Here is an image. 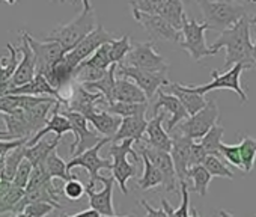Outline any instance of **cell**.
Instances as JSON below:
<instances>
[{"label": "cell", "instance_id": "cell-1", "mask_svg": "<svg viewBox=\"0 0 256 217\" xmlns=\"http://www.w3.org/2000/svg\"><path fill=\"white\" fill-rule=\"evenodd\" d=\"M256 23V17H244L230 29L220 34L217 41H214L210 48L217 54L222 48L226 50L224 68L234 65H242L244 70L253 68V42L250 38V28Z\"/></svg>", "mask_w": 256, "mask_h": 217}, {"label": "cell", "instance_id": "cell-2", "mask_svg": "<svg viewBox=\"0 0 256 217\" xmlns=\"http://www.w3.org/2000/svg\"><path fill=\"white\" fill-rule=\"evenodd\" d=\"M95 28H96V20H95L94 6L90 2L84 0V2H82V11L76 18H72L66 24H60L56 29H53L47 36H44L42 41L59 44L66 54L82 40H84Z\"/></svg>", "mask_w": 256, "mask_h": 217}, {"label": "cell", "instance_id": "cell-3", "mask_svg": "<svg viewBox=\"0 0 256 217\" xmlns=\"http://www.w3.org/2000/svg\"><path fill=\"white\" fill-rule=\"evenodd\" d=\"M198 6L202 11L204 23L210 30H218L220 34L230 29L241 18L247 17V5L241 2H206L200 0Z\"/></svg>", "mask_w": 256, "mask_h": 217}, {"label": "cell", "instance_id": "cell-4", "mask_svg": "<svg viewBox=\"0 0 256 217\" xmlns=\"http://www.w3.org/2000/svg\"><path fill=\"white\" fill-rule=\"evenodd\" d=\"M134 140L126 139L118 144H112L108 150V158L112 157V178L118 182L124 194H128L126 182L130 178L138 175V163H140V156L133 148Z\"/></svg>", "mask_w": 256, "mask_h": 217}, {"label": "cell", "instance_id": "cell-5", "mask_svg": "<svg viewBox=\"0 0 256 217\" xmlns=\"http://www.w3.org/2000/svg\"><path fill=\"white\" fill-rule=\"evenodd\" d=\"M210 30V28L202 22H198L194 18H188L187 16L182 20V29H181V41L178 42L182 50H186L194 62H199L200 59L206 56H214L210 46H206L205 41V32Z\"/></svg>", "mask_w": 256, "mask_h": 217}, {"label": "cell", "instance_id": "cell-6", "mask_svg": "<svg viewBox=\"0 0 256 217\" xmlns=\"http://www.w3.org/2000/svg\"><path fill=\"white\" fill-rule=\"evenodd\" d=\"M217 120H218V106L214 100H208L200 112H198L193 116H188L186 121L178 124L175 130L178 134L193 142H198L217 124Z\"/></svg>", "mask_w": 256, "mask_h": 217}, {"label": "cell", "instance_id": "cell-7", "mask_svg": "<svg viewBox=\"0 0 256 217\" xmlns=\"http://www.w3.org/2000/svg\"><path fill=\"white\" fill-rule=\"evenodd\" d=\"M128 66H133L148 72L166 74L169 71V64L166 59L154 50L152 41L145 42H132V50L125 58Z\"/></svg>", "mask_w": 256, "mask_h": 217}, {"label": "cell", "instance_id": "cell-8", "mask_svg": "<svg viewBox=\"0 0 256 217\" xmlns=\"http://www.w3.org/2000/svg\"><path fill=\"white\" fill-rule=\"evenodd\" d=\"M128 5L145 14L160 16L178 32H181L182 20L187 16L184 12V5L180 0H138V2H130Z\"/></svg>", "mask_w": 256, "mask_h": 217}, {"label": "cell", "instance_id": "cell-9", "mask_svg": "<svg viewBox=\"0 0 256 217\" xmlns=\"http://www.w3.org/2000/svg\"><path fill=\"white\" fill-rule=\"evenodd\" d=\"M108 142H110L108 139L102 138L95 146H92L90 150H86L84 152H82L77 157L70 158V162L66 163V169H68L70 174L76 168H83V169L88 170V174H89V184L86 187H89V188H94L96 181L100 180V170H102V169L110 170L112 169V160L100 156V151Z\"/></svg>", "mask_w": 256, "mask_h": 217}, {"label": "cell", "instance_id": "cell-10", "mask_svg": "<svg viewBox=\"0 0 256 217\" xmlns=\"http://www.w3.org/2000/svg\"><path fill=\"white\" fill-rule=\"evenodd\" d=\"M64 106L65 112L80 114L88 118L96 110H104L107 101L100 92H89L82 84L74 82L71 86V94L64 100Z\"/></svg>", "mask_w": 256, "mask_h": 217}, {"label": "cell", "instance_id": "cell-11", "mask_svg": "<svg viewBox=\"0 0 256 217\" xmlns=\"http://www.w3.org/2000/svg\"><path fill=\"white\" fill-rule=\"evenodd\" d=\"M244 71V66L242 65H234L230 66L226 72L220 74L217 70H212L211 71V76H212V82L210 83H205V84H200V86H193V84H188L190 89L199 95H205L211 90H218V89H229V90H234L238 96H240V101L241 102H246L247 101V95H246V90L242 89L241 86V74Z\"/></svg>", "mask_w": 256, "mask_h": 217}, {"label": "cell", "instance_id": "cell-12", "mask_svg": "<svg viewBox=\"0 0 256 217\" xmlns=\"http://www.w3.org/2000/svg\"><path fill=\"white\" fill-rule=\"evenodd\" d=\"M113 40H114V35L107 32L101 24H98L84 40H82L71 52L65 54V60L72 68H77L82 62L89 59L101 46L110 44Z\"/></svg>", "mask_w": 256, "mask_h": 217}, {"label": "cell", "instance_id": "cell-13", "mask_svg": "<svg viewBox=\"0 0 256 217\" xmlns=\"http://www.w3.org/2000/svg\"><path fill=\"white\" fill-rule=\"evenodd\" d=\"M116 77L132 80L146 95L148 100L154 98L157 90L169 83V80L166 78V74L142 71V70H138L133 66H128L125 64L116 65Z\"/></svg>", "mask_w": 256, "mask_h": 217}, {"label": "cell", "instance_id": "cell-14", "mask_svg": "<svg viewBox=\"0 0 256 217\" xmlns=\"http://www.w3.org/2000/svg\"><path fill=\"white\" fill-rule=\"evenodd\" d=\"M64 116H66V120L71 124V132L76 136V140L71 144L70 146V156L77 157L82 152H84L86 150H90L92 146H95L101 139L96 133L90 132L88 128V120L80 115V114H74V112H60Z\"/></svg>", "mask_w": 256, "mask_h": 217}, {"label": "cell", "instance_id": "cell-15", "mask_svg": "<svg viewBox=\"0 0 256 217\" xmlns=\"http://www.w3.org/2000/svg\"><path fill=\"white\" fill-rule=\"evenodd\" d=\"M138 154L146 156V158L152 163V166L162 174V176H163V184L162 186H163L164 192H176L178 178H176L174 163H172V158H170L169 152L151 148L144 142H138Z\"/></svg>", "mask_w": 256, "mask_h": 217}, {"label": "cell", "instance_id": "cell-16", "mask_svg": "<svg viewBox=\"0 0 256 217\" xmlns=\"http://www.w3.org/2000/svg\"><path fill=\"white\" fill-rule=\"evenodd\" d=\"M132 12H133V18L148 32V35L151 36V41H170V42L181 41V32L175 30L160 16L145 14L133 8H132Z\"/></svg>", "mask_w": 256, "mask_h": 217}, {"label": "cell", "instance_id": "cell-17", "mask_svg": "<svg viewBox=\"0 0 256 217\" xmlns=\"http://www.w3.org/2000/svg\"><path fill=\"white\" fill-rule=\"evenodd\" d=\"M26 38H28V42H29L32 52H34V56H35L36 74L44 76L53 65H56L65 56V52L56 42L35 40L28 32H26Z\"/></svg>", "mask_w": 256, "mask_h": 217}, {"label": "cell", "instance_id": "cell-18", "mask_svg": "<svg viewBox=\"0 0 256 217\" xmlns=\"http://www.w3.org/2000/svg\"><path fill=\"white\" fill-rule=\"evenodd\" d=\"M22 52V59L18 62V66L12 76V78L6 83L8 90L14 89V88H20L29 82L34 80V77L36 76V65H35V56L34 52L28 42L26 38V32H22V46L18 48ZM8 94V92H6Z\"/></svg>", "mask_w": 256, "mask_h": 217}, {"label": "cell", "instance_id": "cell-19", "mask_svg": "<svg viewBox=\"0 0 256 217\" xmlns=\"http://www.w3.org/2000/svg\"><path fill=\"white\" fill-rule=\"evenodd\" d=\"M160 108H164V112L170 114V118L166 124L168 133H172L178 124H181L182 121H186L188 118V114L186 112L182 104L178 101V98L170 94H166L163 89L157 90V100L152 104V116H156L158 114Z\"/></svg>", "mask_w": 256, "mask_h": 217}, {"label": "cell", "instance_id": "cell-20", "mask_svg": "<svg viewBox=\"0 0 256 217\" xmlns=\"http://www.w3.org/2000/svg\"><path fill=\"white\" fill-rule=\"evenodd\" d=\"M100 182L104 184V187L100 192H95L94 188L84 187V193L89 198V205L92 210H95L100 216H114V206H113V188H114V180L110 176L100 175Z\"/></svg>", "mask_w": 256, "mask_h": 217}, {"label": "cell", "instance_id": "cell-21", "mask_svg": "<svg viewBox=\"0 0 256 217\" xmlns=\"http://www.w3.org/2000/svg\"><path fill=\"white\" fill-rule=\"evenodd\" d=\"M172 148H170V158L174 163V169L178 178V182L186 181L187 182V172H188V158H190V150L193 145V140L174 133L172 136Z\"/></svg>", "mask_w": 256, "mask_h": 217}, {"label": "cell", "instance_id": "cell-22", "mask_svg": "<svg viewBox=\"0 0 256 217\" xmlns=\"http://www.w3.org/2000/svg\"><path fill=\"white\" fill-rule=\"evenodd\" d=\"M166 118V112H158L156 116H152L148 121L146 126V132H145V138H144V144H146L151 148L164 151V152H170L172 148V138L170 134L163 128V121Z\"/></svg>", "mask_w": 256, "mask_h": 217}, {"label": "cell", "instance_id": "cell-23", "mask_svg": "<svg viewBox=\"0 0 256 217\" xmlns=\"http://www.w3.org/2000/svg\"><path fill=\"white\" fill-rule=\"evenodd\" d=\"M162 89H163L166 94H170V95H174V96L178 98V101L182 104V107L186 108V112L188 114V116H193V115H196L198 112H200L202 108L205 107V104H206V100H205L202 95L193 92V90L190 89L188 84L170 83V82H169V83H168L166 86H163Z\"/></svg>", "mask_w": 256, "mask_h": 217}, {"label": "cell", "instance_id": "cell-24", "mask_svg": "<svg viewBox=\"0 0 256 217\" xmlns=\"http://www.w3.org/2000/svg\"><path fill=\"white\" fill-rule=\"evenodd\" d=\"M146 115H136V116H128V118H122V122L114 134V138L112 139V144H118L126 139L134 140V144L142 142L145 138V132H146Z\"/></svg>", "mask_w": 256, "mask_h": 217}, {"label": "cell", "instance_id": "cell-25", "mask_svg": "<svg viewBox=\"0 0 256 217\" xmlns=\"http://www.w3.org/2000/svg\"><path fill=\"white\" fill-rule=\"evenodd\" d=\"M6 95H26V96H42V95H46V96L54 98L60 106L64 104V98L60 96V94L58 90H54L48 84L46 77L41 76V74H36L34 77V80L29 82V83H26V84H23L20 88H14V89L8 90Z\"/></svg>", "mask_w": 256, "mask_h": 217}, {"label": "cell", "instance_id": "cell-26", "mask_svg": "<svg viewBox=\"0 0 256 217\" xmlns=\"http://www.w3.org/2000/svg\"><path fill=\"white\" fill-rule=\"evenodd\" d=\"M60 107H62L60 104H56V106H54V108H53V115L47 120L46 127H44L41 132H38L34 138H30L24 146H32V145H35L38 140H41L42 138H46L50 132H52V133H56V138H58V139H62L64 134H66V133L71 132V124H70V121L66 120V116H64V115L59 112V108H60Z\"/></svg>", "mask_w": 256, "mask_h": 217}, {"label": "cell", "instance_id": "cell-27", "mask_svg": "<svg viewBox=\"0 0 256 217\" xmlns=\"http://www.w3.org/2000/svg\"><path fill=\"white\" fill-rule=\"evenodd\" d=\"M113 100L118 102H130V104H148L146 95L128 78L116 77Z\"/></svg>", "mask_w": 256, "mask_h": 217}, {"label": "cell", "instance_id": "cell-28", "mask_svg": "<svg viewBox=\"0 0 256 217\" xmlns=\"http://www.w3.org/2000/svg\"><path fill=\"white\" fill-rule=\"evenodd\" d=\"M59 142H60V139H58L56 136L53 139H48L46 136L41 140H38L35 145L24 146V158L28 162H30V164L34 168H41V166H44L46 158L48 157V154L53 150H58Z\"/></svg>", "mask_w": 256, "mask_h": 217}, {"label": "cell", "instance_id": "cell-29", "mask_svg": "<svg viewBox=\"0 0 256 217\" xmlns=\"http://www.w3.org/2000/svg\"><path fill=\"white\" fill-rule=\"evenodd\" d=\"M74 70H76V68H72V66L65 60V56H64L56 65H53V66L44 74V77H46V80L48 82V84H50L54 90H58V92L60 94V90H62L64 86H66V84H70V83L74 82Z\"/></svg>", "mask_w": 256, "mask_h": 217}, {"label": "cell", "instance_id": "cell-30", "mask_svg": "<svg viewBox=\"0 0 256 217\" xmlns=\"http://www.w3.org/2000/svg\"><path fill=\"white\" fill-rule=\"evenodd\" d=\"M86 120L100 132V134L104 136V139H108L110 142L114 138V134L122 122V118L110 115L106 110H96V112L90 114Z\"/></svg>", "mask_w": 256, "mask_h": 217}, {"label": "cell", "instance_id": "cell-31", "mask_svg": "<svg viewBox=\"0 0 256 217\" xmlns=\"http://www.w3.org/2000/svg\"><path fill=\"white\" fill-rule=\"evenodd\" d=\"M114 83H116V65H112L106 71V74L101 80L94 82V83H86L82 86L89 92H100L104 96V100L107 101V104H112V102H114V100H113Z\"/></svg>", "mask_w": 256, "mask_h": 217}, {"label": "cell", "instance_id": "cell-32", "mask_svg": "<svg viewBox=\"0 0 256 217\" xmlns=\"http://www.w3.org/2000/svg\"><path fill=\"white\" fill-rule=\"evenodd\" d=\"M24 190L16 187L12 182L2 181L0 184V214L14 212L18 202L23 199Z\"/></svg>", "mask_w": 256, "mask_h": 217}, {"label": "cell", "instance_id": "cell-33", "mask_svg": "<svg viewBox=\"0 0 256 217\" xmlns=\"http://www.w3.org/2000/svg\"><path fill=\"white\" fill-rule=\"evenodd\" d=\"M44 169L47 172V175L54 180V178H59V180H64V181H70L74 175L68 172L66 169V163L62 160V157H59L58 154V150H53L48 157L46 158V163H44Z\"/></svg>", "mask_w": 256, "mask_h": 217}, {"label": "cell", "instance_id": "cell-34", "mask_svg": "<svg viewBox=\"0 0 256 217\" xmlns=\"http://www.w3.org/2000/svg\"><path fill=\"white\" fill-rule=\"evenodd\" d=\"M104 110L110 115L119 116V118H128L136 115H146L148 104H130V102H112L104 107Z\"/></svg>", "mask_w": 256, "mask_h": 217}, {"label": "cell", "instance_id": "cell-35", "mask_svg": "<svg viewBox=\"0 0 256 217\" xmlns=\"http://www.w3.org/2000/svg\"><path fill=\"white\" fill-rule=\"evenodd\" d=\"M223 133H224V128L220 126V124H216L200 140H198V144L204 148V151L206 152V156H216L218 158L220 157V145L223 144Z\"/></svg>", "mask_w": 256, "mask_h": 217}, {"label": "cell", "instance_id": "cell-36", "mask_svg": "<svg viewBox=\"0 0 256 217\" xmlns=\"http://www.w3.org/2000/svg\"><path fill=\"white\" fill-rule=\"evenodd\" d=\"M139 156H140V160L144 163V175L139 178L138 186L142 190H150V188H154V187L162 186L163 184L162 174L152 166V163L146 158V156H144V154H139Z\"/></svg>", "mask_w": 256, "mask_h": 217}, {"label": "cell", "instance_id": "cell-37", "mask_svg": "<svg viewBox=\"0 0 256 217\" xmlns=\"http://www.w3.org/2000/svg\"><path fill=\"white\" fill-rule=\"evenodd\" d=\"M240 154H241V170L252 172L254 162H256V139L252 136H242L241 142L238 144Z\"/></svg>", "mask_w": 256, "mask_h": 217}, {"label": "cell", "instance_id": "cell-38", "mask_svg": "<svg viewBox=\"0 0 256 217\" xmlns=\"http://www.w3.org/2000/svg\"><path fill=\"white\" fill-rule=\"evenodd\" d=\"M181 186V204L180 206L175 210L170 206V204L163 198L162 199V208L163 211L169 216V217H190V193H188V184L186 181L180 182Z\"/></svg>", "mask_w": 256, "mask_h": 217}, {"label": "cell", "instance_id": "cell-39", "mask_svg": "<svg viewBox=\"0 0 256 217\" xmlns=\"http://www.w3.org/2000/svg\"><path fill=\"white\" fill-rule=\"evenodd\" d=\"M187 180H192V182H193L192 188L199 196H206L208 186L211 182V175L208 174V170L202 164L190 168L188 172H187Z\"/></svg>", "mask_w": 256, "mask_h": 217}, {"label": "cell", "instance_id": "cell-40", "mask_svg": "<svg viewBox=\"0 0 256 217\" xmlns=\"http://www.w3.org/2000/svg\"><path fill=\"white\" fill-rule=\"evenodd\" d=\"M8 52H10V56L8 58H0V84H6L17 66H18V59H17V47H14L12 44H8Z\"/></svg>", "mask_w": 256, "mask_h": 217}, {"label": "cell", "instance_id": "cell-41", "mask_svg": "<svg viewBox=\"0 0 256 217\" xmlns=\"http://www.w3.org/2000/svg\"><path fill=\"white\" fill-rule=\"evenodd\" d=\"M132 50V41L128 35H124L120 38H114L108 44V56L113 65H120L122 60L126 58L128 52Z\"/></svg>", "mask_w": 256, "mask_h": 217}, {"label": "cell", "instance_id": "cell-42", "mask_svg": "<svg viewBox=\"0 0 256 217\" xmlns=\"http://www.w3.org/2000/svg\"><path fill=\"white\" fill-rule=\"evenodd\" d=\"M23 160H24V146H18V148L12 150L11 152H8V156L5 158V170L2 175V181L12 182L16 172Z\"/></svg>", "mask_w": 256, "mask_h": 217}, {"label": "cell", "instance_id": "cell-43", "mask_svg": "<svg viewBox=\"0 0 256 217\" xmlns=\"http://www.w3.org/2000/svg\"><path fill=\"white\" fill-rule=\"evenodd\" d=\"M107 71V70H106ZM106 71L94 68L88 65L86 62H82L76 70H74V82L78 84H86V83H94L98 82L104 77Z\"/></svg>", "mask_w": 256, "mask_h": 217}, {"label": "cell", "instance_id": "cell-44", "mask_svg": "<svg viewBox=\"0 0 256 217\" xmlns=\"http://www.w3.org/2000/svg\"><path fill=\"white\" fill-rule=\"evenodd\" d=\"M202 166L208 170V174L211 175V178L218 176V178L234 180L232 169L228 164H224V162L222 158H218L216 156H206V158H205V162H204Z\"/></svg>", "mask_w": 256, "mask_h": 217}, {"label": "cell", "instance_id": "cell-45", "mask_svg": "<svg viewBox=\"0 0 256 217\" xmlns=\"http://www.w3.org/2000/svg\"><path fill=\"white\" fill-rule=\"evenodd\" d=\"M88 65H90V66H94V68H98V70H102V71H106V70H108L113 64H112V60H110V56H108V44H104V46H101L89 59H86L84 60Z\"/></svg>", "mask_w": 256, "mask_h": 217}, {"label": "cell", "instance_id": "cell-46", "mask_svg": "<svg viewBox=\"0 0 256 217\" xmlns=\"http://www.w3.org/2000/svg\"><path fill=\"white\" fill-rule=\"evenodd\" d=\"M218 152H220L222 160L224 158V160H226L228 163H230L234 168H238V169L242 168V164H241V154H240L238 144H236V145H226V144H222Z\"/></svg>", "mask_w": 256, "mask_h": 217}, {"label": "cell", "instance_id": "cell-47", "mask_svg": "<svg viewBox=\"0 0 256 217\" xmlns=\"http://www.w3.org/2000/svg\"><path fill=\"white\" fill-rule=\"evenodd\" d=\"M64 196L70 200H78L84 196V186L76 175L64 184Z\"/></svg>", "mask_w": 256, "mask_h": 217}, {"label": "cell", "instance_id": "cell-48", "mask_svg": "<svg viewBox=\"0 0 256 217\" xmlns=\"http://www.w3.org/2000/svg\"><path fill=\"white\" fill-rule=\"evenodd\" d=\"M34 170V166L30 164V162H28L26 158L20 163L17 172H16V176L12 180V184L18 188H26L28 182H29V178H30V174Z\"/></svg>", "mask_w": 256, "mask_h": 217}, {"label": "cell", "instance_id": "cell-49", "mask_svg": "<svg viewBox=\"0 0 256 217\" xmlns=\"http://www.w3.org/2000/svg\"><path fill=\"white\" fill-rule=\"evenodd\" d=\"M53 211H54V206L46 202H32V204H28L23 210V212L28 214L29 217H46Z\"/></svg>", "mask_w": 256, "mask_h": 217}, {"label": "cell", "instance_id": "cell-50", "mask_svg": "<svg viewBox=\"0 0 256 217\" xmlns=\"http://www.w3.org/2000/svg\"><path fill=\"white\" fill-rule=\"evenodd\" d=\"M206 158V152L204 151V148L198 144V142H193L192 145V150H190V158H188V169L193 168V166H199V164H204Z\"/></svg>", "mask_w": 256, "mask_h": 217}, {"label": "cell", "instance_id": "cell-51", "mask_svg": "<svg viewBox=\"0 0 256 217\" xmlns=\"http://www.w3.org/2000/svg\"><path fill=\"white\" fill-rule=\"evenodd\" d=\"M29 139H20V140H0V157H6L8 152L18 146H24Z\"/></svg>", "mask_w": 256, "mask_h": 217}, {"label": "cell", "instance_id": "cell-52", "mask_svg": "<svg viewBox=\"0 0 256 217\" xmlns=\"http://www.w3.org/2000/svg\"><path fill=\"white\" fill-rule=\"evenodd\" d=\"M140 205L146 210V216H145V217H169V216L163 211V208H154V206H151V204H150L148 200H145V199L140 200Z\"/></svg>", "mask_w": 256, "mask_h": 217}, {"label": "cell", "instance_id": "cell-53", "mask_svg": "<svg viewBox=\"0 0 256 217\" xmlns=\"http://www.w3.org/2000/svg\"><path fill=\"white\" fill-rule=\"evenodd\" d=\"M60 217H101V216H100L95 210L89 208V210H84V211H80V212L71 214V216H68V214H60Z\"/></svg>", "mask_w": 256, "mask_h": 217}, {"label": "cell", "instance_id": "cell-54", "mask_svg": "<svg viewBox=\"0 0 256 217\" xmlns=\"http://www.w3.org/2000/svg\"><path fill=\"white\" fill-rule=\"evenodd\" d=\"M218 216H220V217H236V216H234L232 212H229V211H226V210H220V211H218Z\"/></svg>", "mask_w": 256, "mask_h": 217}, {"label": "cell", "instance_id": "cell-55", "mask_svg": "<svg viewBox=\"0 0 256 217\" xmlns=\"http://www.w3.org/2000/svg\"><path fill=\"white\" fill-rule=\"evenodd\" d=\"M5 158L6 157H0V178H2L4 170H5Z\"/></svg>", "mask_w": 256, "mask_h": 217}, {"label": "cell", "instance_id": "cell-56", "mask_svg": "<svg viewBox=\"0 0 256 217\" xmlns=\"http://www.w3.org/2000/svg\"><path fill=\"white\" fill-rule=\"evenodd\" d=\"M253 68H256V36L253 41Z\"/></svg>", "mask_w": 256, "mask_h": 217}, {"label": "cell", "instance_id": "cell-57", "mask_svg": "<svg viewBox=\"0 0 256 217\" xmlns=\"http://www.w3.org/2000/svg\"><path fill=\"white\" fill-rule=\"evenodd\" d=\"M190 217H200L199 216V211L196 208H190Z\"/></svg>", "mask_w": 256, "mask_h": 217}, {"label": "cell", "instance_id": "cell-58", "mask_svg": "<svg viewBox=\"0 0 256 217\" xmlns=\"http://www.w3.org/2000/svg\"><path fill=\"white\" fill-rule=\"evenodd\" d=\"M101 217H134V214H126V216H101Z\"/></svg>", "mask_w": 256, "mask_h": 217}, {"label": "cell", "instance_id": "cell-59", "mask_svg": "<svg viewBox=\"0 0 256 217\" xmlns=\"http://www.w3.org/2000/svg\"><path fill=\"white\" fill-rule=\"evenodd\" d=\"M10 217H29V216H28V214H24V212H17V214L10 216Z\"/></svg>", "mask_w": 256, "mask_h": 217}, {"label": "cell", "instance_id": "cell-60", "mask_svg": "<svg viewBox=\"0 0 256 217\" xmlns=\"http://www.w3.org/2000/svg\"><path fill=\"white\" fill-rule=\"evenodd\" d=\"M0 184H2V178H0Z\"/></svg>", "mask_w": 256, "mask_h": 217}, {"label": "cell", "instance_id": "cell-61", "mask_svg": "<svg viewBox=\"0 0 256 217\" xmlns=\"http://www.w3.org/2000/svg\"><path fill=\"white\" fill-rule=\"evenodd\" d=\"M253 5H256V2H253ZM254 24H256V23H254Z\"/></svg>", "mask_w": 256, "mask_h": 217}, {"label": "cell", "instance_id": "cell-62", "mask_svg": "<svg viewBox=\"0 0 256 217\" xmlns=\"http://www.w3.org/2000/svg\"><path fill=\"white\" fill-rule=\"evenodd\" d=\"M253 217H254V216H253Z\"/></svg>", "mask_w": 256, "mask_h": 217}, {"label": "cell", "instance_id": "cell-63", "mask_svg": "<svg viewBox=\"0 0 256 217\" xmlns=\"http://www.w3.org/2000/svg\"><path fill=\"white\" fill-rule=\"evenodd\" d=\"M254 217H256V216H254Z\"/></svg>", "mask_w": 256, "mask_h": 217}]
</instances>
